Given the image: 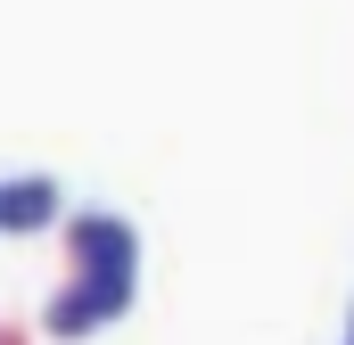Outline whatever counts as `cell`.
Wrapping results in <instances>:
<instances>
[{"instance_id": "cell-1", "label": "cell", "mask_w": 354, "mask_h": 345, "mask_svg": "<svg viewBox=\"0 0 354 345\" xmlns=\"http://www.w3.org/2000/svg\"><path fill=\"white\" fill-rule=\"evenodd\" d=\"M132 263H140V222L132 214H115V206L66 214V271H83V279H132Z\"/></svg>"}, {"instance_id": "cell-2", "label": "cell", "mask_w": 354, "mask_h": 345, "mask_svg": "<svg viewBox=\"0 0 354 345\" xmlns=\"http://www.w3.org/2000/svg\"><path fill=\"white\" fill-rule=\"evenodd\" d=\"M115 313H132V279H83V271H66L50 288V304H41V337H91Z\"/></svg>"}, {"instance_id": "cell-3", "label": "cell", "mask_w": 354, "mask_h": 345, "mask_svg": "<svg viewBox=\"0 0 354 345\" xmlns=\"http://www.w3.org/2000/svg\"><path fill=\"white\" fill-rule=\"evenodd\" d=\"M58 222V181L50 172H8L0 181V230H41Z\"/></svg>"}, {"instance_id": "cell-4", "label": "cell", "mask_w": 354, "mask_h": 345, "mask_svg": "<svg viewBox=\"0 0 354 345\" xmlns=\"http://www.w3.org/2000/svg\"><path fill=\"white\" fill-rule=\"evenodd\" d=\"M0 345H25V337H17V329H0Z\"/></svg>"}, {"instance_id": "cell-5", "label": "cell", "mask_w": 354, "mask_h": 345, "mask_svg": "<svg viewBox=\"0 0 354 345\" xmlns=\"http://www.w3.org/2000/svg\"><path fill=\"white\" fill-rule=\"evenodd\" d=\"M346 337H354V313H346Z\"/></svg>"}, {"instance_id": "cell-6", "label": "cell", "mask_w": 354, "mask_h": 345, "mask_svg": "<svg viewBox=\"0 0 354 345\" xmlns=\"http://www.w3.org/2000/svg\"><path fill=\"white\" fill-rule=\"evenodd\" d=\"M346 345H354V337H346Z\"/></svg>"}]
</instances>
